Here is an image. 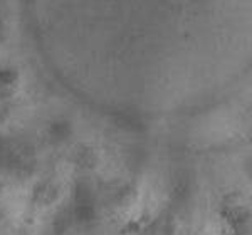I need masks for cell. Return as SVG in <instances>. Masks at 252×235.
<instances>
[{"instance_id": "cell-1", "label": "cell", "mask_w": 252, "mask_h": 235, "mask_svg": "<svg viewBox=\"0 0 252 235\" xmlns=\"http://www.w3.org/2000/svg\"><path fill=\"white\" fill-rule=\"evenodd\" d=\"M222 218L229 235H252V212L241 204H227Z\"/></svg>"}, {"instance_id": "cell-2", "label": "cell", "mask_w": 252, "mask_h": 235, "mask_svg": "<svg viewBox=\"0 0 252 235\" xmlns=\"http://www.w3.org/2000/svg\"><path fill=\"white\" fill-rule=\"evenodd\" d=\"M140 235H175V222L168 213H160L150 224L141 227Z\"/></svg>"}, {"instance_id": "cell-3", "label": "cell", "mask_w": 252, "mask_h": 235, "mask_svg": "<svg viewBox=\"0 0 252 235\" xmlns=\"http://www.w3.org/2000/svg\"><path fill=\"white\" fill-rule=\"evenodd\" d=\"M58 193H59V188L52 183H42L35 190V200L42 205H49L58 198Z\"/></svg>"}, {"instance_id": "cell-4", "label": "cell", "mask_w": 252, "mask_h": 235, "mask_svg": "<svg viewBox=\"0 0 252 235\" xmlns=\"http://www.w3.org/2000/svg\"><path fill=\"white\" fill-rule=\"evenodd\" d=\"M15 79H17V74L14 71H10V69H5V71L0 72V86L2 88L10 86Z\"/></svg>"}]
</instances>
